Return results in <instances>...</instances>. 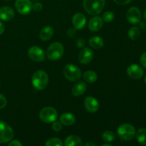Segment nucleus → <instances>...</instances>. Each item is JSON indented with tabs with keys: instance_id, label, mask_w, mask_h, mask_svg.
I'll return each instance as SVG.
<instances>
[{
	"instance_id": "nucleus-26",
	"label": "nucleus",
	"mask_w": 146,
	"mask_h": 146,
	"mask_svg": "<svg viewBox=\"0 0 146 146\" xmlns=\"http://www.w3.org/2000/svg\"><path fill=\"white\" fill-rule=\"evenodd\" d=\"M62 141L58 138H49L46 143V146H62Z\"/></svg>"
},
{
	"instance_id": "nucleus-34",
	"label": "nucleus",
	"mask_w": 146,
	"mask_h": 146,
	"mask_svg": "<svg viewBox=\"0 0 146 146\" xmlns=\"http://www.w3.org/2000/svg\"><path fill=\"white\" fill-rule=\"evenodd\" d=\"M76 29L71 28L68 29V32H67V35H68L70 38H72V37H74V36L76 35Z\"/></svg>"
},
{
	"instance_id": "nucleus-4",
	"label": "nucleus",
	"mask_w": 146,
	"mask_h": 146,
	"mask_svg": "<svg viewBox=\"0 0 146 146\" xmlns=\"http://www.w3.org/2000/svg\"><path fill=\"white\" fill-rule=\"evenodd\" d=\"M64 52V48L62 44L59 42H54L48 46L46 51V55L48 59L51 61H56L63 56Z\"/></svg>"
},
{
	"instance_id": "nucleus-36",
	"label": "nucleus",
	"mask_w": 146,
	"mask_h": 146,
	"mask_svg": "<svg viewBox=\"0 0 146 146\" xmlns=\"http://www.w3.org/2000/svg\"><path fill=\"white\" fill-rule=\"evenodd\" d=\"M4 30H5V28H4V24L1 22H0V35L4 32Z\"/></svg>"
},
{
	"instance_id": "nucleus-37",
	"label": "nucleus",
	"mask_w": 146,
	"mask_h": 146,
	"mask_svg": "<svg viewBox=\"0 0 146 146\" xmlns=\"http://www.w3.org/2000/svg\"><path fill=\"white\" fill-rule=\"evenodd\" d=\"M140 27L143 30H146V23L145 22H141L140 24Z\"/></svg>"
},
{
	"instance_id": "nucleus-20",
	"label": "nucleus",
	"mask_w": 146,
	"mask_h": 146,
	"mask_svg": "<svg viewBox=\"0 0 146 146\" xmlns=\"http://www.w3.org/2000/svg\"><path fill=\"white\" fill-rule=\"evenodd\" d=\"M54 34V29L50 26H46L40 31V38L43 41H48L52 37Z\"/></svg>"
},
{
	"instance_id": "nucleus-1",
	"label": "nucleus",
	"mask_w": 146,
	"mask_h": 146,
	"mask_svg": "<svg viewBox=\"0 0 146 146\" xmlns=\"http://www.w3.org/2000/svg\"><path fill=\"white\" fill-rule=\"evenodd\" d=\"M105 0H84V9L91 15H98L102 11L105 6Z\"/></svg>"
},
{
	"instance_id": "nucleus-32",
	"label": "nucleus",
	"mask_w": 146,
	"mask_h": 146,
	"mask_svg": "<svg viewBox=\"0 0 146 146\" xmlns=\"http://www.w3.org/2000/svg\"><path fill=\"white\" fill-rule=\"evenodd\" d=\"M113 1L114 2L120 5H125V4H129L132 0H113Z\"/></svg>"
},
{
	"instance_id": "nucleus-14",
	"label": "nucleus",
	"mask_w": 146,
	"mask_h": 146,
	"mask_svg": "<svg viewBox=\"0 0 146 146\" xmlns=\"http://www.w3.org/2000/svg\"><path fill=\"white\" fill-rule=\"evenodd\" d=\"M72 23L76 29H82L86 25V19L82 13H76L73 17Z\"/></svg>"
},
{
	"instance_id": "nucleus-33",
	"label": "nucleus",
	"mask_w": 146,
	"mask_h": 146,
	"mask_svg": "<svg viewBox=\"0 0 146 146\" xmlns=\"http://www.w3.org/2000/svg\"><path fill=\"white\" fill-rule=\"evenodd\" d=\"M76 42L77 46L79 47V48H82V47L85 45V41H84L82 38H78Z\"/></svg>"
},
{
	"instance_id": "nucleus-24",
	"label": "nucleus",
	"mask_w": 146,
	"mask_h": 146,
	"mask_svg": "<svg viewBox=\"0 0 146 146\" xmlns=\"http://www.w3.org/2000/svg\"><path fill=\"white\" fill-rule=\"evenodd\" d=\"M85 81L88 83H94L97 80V74L94 71H86L84 74Z\"/></svg>"
},
{
	"instance_id": "nucleus-8",
	"label": "nucleus",
	"mask_w": 146,
	"mask_h": 146,
	"mask_svg": "<svg viewBox=\"0 0 146 146\" xmlns=\"http://www.w3.org/2000/svg\"><path fill=\"white\" fill-rule=\"evenodd\" d=\"M33 4L30 0H16L15 7L19 14L27 15L32 10Z\"/></svg>"
},
{
	"instance_id": "nucleus-22",
	"label": "nucleus",
	"mask_w": 146,
	"mask_h": 146,
	"mask_svg": "<svg viewBox=\"0 0 146 146\" xmlns=\"http://www.w3.org/2000/svg\"><path fill=\"white\" fill-rule=\"evenodd\" d=\"M135 136L137 141L141 145H146V128H140L135 133Z\"/></svg>"
},
{
	"instance_id": "nucleus-13",
	"label": "nucleus",
	"mask_w": 146,
	"mask_h": 146,
	"mask_svg": "<svg viewBox=\"0 0 146 146\" xmlns=\"http://www.w3.org/2000/svg\"><path fill=\"white\" fill-rule=\"evenodd\" d=\"M84 105L87 111L90 113H96L99 108V103L94 97L88 96L84 101Z\"/></svg>"
},
{
	"instance_id": "nucleus-15",
	"label": "nucleus",
	"mask_w": 146,
	"mask_h": 146,
	"mask_svg": "<svg viewBox=\"0 0 146 146\" xmlns=\"http://www.w3.org/2000/svg\"><path fill=\"white\" fill-rule=\"evenodd\" d=\"M103 24H104V21L101 17H94L89 21L88 28L93 32H96L102 28Z\"/></svg>"
},
{
	"instance_id": "nucleus-17",
	"label": "nucleus",
	"mask_w": 146,
	"mask_h": 146,
	"mask_svg": "<svg viewBox=\"0 0 146 146\" xmlns=\"http://www.w3.org/2000/svg\"><path fill=\"white\" fill-rule=\"evenodd\" d=\"M86 88V84L84 81H80L73 87L72 89H71V93L74 96H80L85 92Z\"/></svg>"
},
{
	"instance_id": "nucleus-28",
	"label": "nucleus",
	"mask_w": 146,
	"mask_h": 146,
	"mask_svg": "<svg viewBox=\"0 0 146 146\" xmlns=\"http://www.w3.org/2000/svg\"><path fill=\"white\" fill-rule=\"evenodd\" d=\"M52 129L56 132H59L62 130V125L60 122L58 121H54L52 124Z\"/></svg>"
},
{
	"instance_id": "nucleus-19",
	"label": "nucleus",
	"mask_w": 146,
	"mask_h": 146,
	"mask_svg": "<svg viewBox=\"0 0 146 146\" xmlns=\"http://www.w3.org/2000/svg\"><path fill=\"white\" fill-rule=\"evenodd\" d=\"M60 121L63 125H71L75 123L76 118L74 115L70 113H65L60 116Z\"/></svg>"
},
{
	"instance_id": "nucleus-39",
	"label": "nucleus",
	"mask_w": 146,
	"mask_h": 146,
	"mask_svg": "<svg viewBox=\"0 0 146 146\" xmlns=\"http://www.w3.org/2000/svg\"><path fill=\"white\" fill-rule=\"evenodd\" d=\"M102 145L104 146H111V144H108V143H106V144H103Z\"/></svg>"
},
{
	"instance_id": "nucleus-21",
	"label": "nucleus",
	"mask_w": 146,
	"mask_h": 146,
	"mask_svg": "<svg viewBox=\"0 0 146 146\" xmlns=\"http://www.w3.org/2000/svg\"><path fill=\"white\" fill-rule=\"evenodd\" d=\"M88 44L92 48L98 49L104 46V41L101 37L100 36H93L88 41Z\"/></svg>"
},
{
	"instance_id": "nucleus-10",
	"label": "nucleus",
	"mask_w": 146,
	"mask_h": 146,
	"mask_svg": "<svg viewBox=\"0 0 146 146\" xmlns=\"http://www.w3.org/2000/svg\"><path fill=\"white\" fill-rule=\"evenodd\" d=\"M127 20L133 24H138L141 21V13L138 7H131L126 13Z\"/></svg>"
},
{
	"instance_id": "nucleus-2",
	"label": "nucleus",
	"mask_w": 146,
	"mask_h": 146,
	"mask_svg": "<svg viewBox=\"0 0 146 146\" xmlns=\"http://www.w3.org/2000/svg\"><path fill=\"white\" fill-rule=\"evenodd\" d=\"M32 85L38 91H42L48 84V74L42 70L37 71L33 74L31 78Z\"/></svg>"
},
{
	"instance_id": "nucleus-35",
	"label": "nucleus",
	"mask_w": 146,
	"mask_h": 146,
	"mask_svg": "<svg viewBox=\"0 0 146 146\" xmlns=\"http://www.w3.org/2000/svg\"><path fill=\"white\" fill-rule=\"evenodd\" d=\"M9 145L11 146V145H16V146H21L22 144L21 143H20L19 141H17V140H14V141H11V142L9 143Z\"/></svg>"
},
{
	"instance_id": "nucleus-12",
	"label": "nucleus",
	"mask_w": 146,
	"mask_h": 146,
	"mask_svg": "<svg viewBox=\"0 0 146 146\" xmlns=\"http://www.w3.org/2000/svg\"><path fill=\"white\" fill-rule=\"evenodd\" d=\"M94 58V52L88 48H83L78 56V60L83 64H87L91 62Z\"/></svg>"
},
{
	"instance_id": "nucleus-29",
	"label": "nucleus",
	"mask_w": 146,
	"mask_h": 146,
	"mask_svg": "<svg viewBox=\"0 0 146 146\" xmlns=\"http://www.w3.org/2000/svg\"><path fill=\"white\" fill-rule=\"evenodd\" d=\"M7 98L2 95V94H0V109H2L4 107L7 106Z\"/></svg>"
},
{
	"instance_id": "nucleus-38",
	"label": "nucleus",
	"mask_w": 146,
	"mask_h": 146,
	"mask_svg": "<svg viewBox=\"0 0 146 146\" xmlns=\"http://www.w3.org/2000/svg\"><path fill=\"white\" fill-rule=\"evenodd\" d=\"M85 145L88 146V145H92V146H95L96 144L94 143H87L85 144Z\"/></svg>"
},
{
	"instance_id": "nucleus-30",
	"label": "nucleus",
	"mask_w": 146,
	"mask_h": 146,
	"mask_svg": "<svg viewBox=\"0 0 146 146\" xmlns=\"http://www.w3.org/2000/svg\"><path fill=\"white\" fill-rule=\"evenodd\" d=\"M43 9V5L39 2H36L33 4L32 9H34L36 11H40Z\"/></svg>"
},
{
	"instance_id": "nucleus-6",
	"label": "nucleus",
	"mask_w": 146,
	"mask_h": 146,
	"mask_svg": "<svg viewBox=\"0 0 146 146\" xmlns=\"http://www.w3.org/2000/svg\"><path fill=\"white\" fill-rule=\"evenodd\" d=\"M64 74L65 78L70 81H76L81 78V70L75 65L67 64L64 69Z\"/></svg>"
},
{
	"instance_id": "nucleus-41",
	"label": "nucleus",
	"mask_w": 146,
	"mask_h": 146,
	"mask_svg": "<svg viewBox=\"0 0 146 146\" xmlns=\"http://www.w3.org/2000/svg\"><path fill=\"white\" fill-rule=\"evenodd\" d=\"M145 83L146 84V76H145Z\"/></svg>"
},
{
	"instance_id": "nucleus-25",
	"label": "nucleus",
	"mask_w": 146,
	"mask_h": 146,
	"mask_svg": "<svg viewBox=\"0 0 146 146\" xmlns=\"http://www.w3.org/2000/svg\"><path fill=\"white\" fill-rule=\"evenodd\" d=\"M115 138V135L113 132L110 131H105L104 133L102 134V139L104 141L107 143H111L114 141Z\"/></svg>"
},
{
	"instance_id": "nucleus-9",
	"label": "nucleus",
	"mask_w": 146,
	"mask_h": 146,
	"mask_svg": "<svg viewBox=\"0 0 146 146\" xmlns=\"http://www.w3.org/2000/svg\"><path fill=\"white\" fill-rule=\"evenodd\" d=\"M28 54L29 58L36 62H42L45 59V55L40 47L34 46L29 49Z\"/></svg>"
},
{
	"instance_id": "nucleus-27",
	"label": "nucleus",
	"mask_w": 146,
	"mask_h": 146,
	"mask_svg": "<svg viewBox=\"0 0 146 146\" xmlns=\"http://www.w3.org/2000/svg\"><path fill=\"white\" fill-rule=\"evenodd\" d=\"M114 19V14L111 11H106L103 14V21L106 22H111Z\"/></svg>"
},
{
	"instance_id": "nucleus-7",
	"label": "nucleus",
	"mask_w": 146,
	"mask_h": 146,
	"mask_svg": "<svg viewBox=\"0 0 146 146\" xmlns=\"http://www.w3.org/2000/svg\"><path fill=\"white\" fill-rule=\"evenodd\" d=\"M14 134V131L11 126L4 122H0V143L9 142L12 140Z\"/></svg>"
},
{
	"instance_id": "nucleus-5",
	"label": "nucleus",
	"mask_w": 146,
	"mask_h": 146,
	"mask_svg": "<svg viewBox=\"0 0 146 146\" xmlns=\"http://www.w3.org/2000/svg\"><path fill=\"white\" fill-rule=\"evenodd\" d=\"M58 113L56 110L53 107H45L42 108L39 113V118L42 122L46 123H51L56 121Z\"/></svg>"
},
{
	"instance_id": "nucleus-3",
	"label": "nucleus",
	"mask_w": 146,
	"mask_h": 146,
	"mask_svg": "<svg viewBox=\"0 0 146 146\" xmlns=\"http://www.w3.org/2000/svg\"><path fill=\"white\" fill-rule=\"evenodd\" d=\"M117 133L122 141H130L135 136V129L131 124L123 123L118 127Z\"/></svg>"
},
{
	"instance_id": "nucleus-40",
	"label": "nucleus",
	"mask_w": 146,
	"mask_h": 146,
	"mask_svg": "<svg viewBox=\"0 0 146 146\" xmlns=\"http://www.w3.org/2000/svg\"><path fill=\"white\" fill-rule=\"evenodd\" d=\"M144 18H145V21H146V9H145V12H144Z\"/></svg>"
},
{
	"instance_id": "nucleus-31",
	"label": "nucleus",
	"mask_w": 146,
	"mask_h": 146,
	"mask_svg": "<svg viewBox=\"0 0 146 146\" xmlns=\"http://www.w3.org/2000/svg\"><path fill=\"white\" fill-rule=\"evenodd\" d=\"M140 61H141V64H142L143 66L146 68V52L143 53L141 55V58H140Z\"/></svg>"
},
{
	"instance_id": "nucleus-23",
	"label": "nucleus",
	"mask_w": 146,
	"mask_h": 146,
	"mask_svg": "<svg viewBox=\"0 0 146 146\" xmlns=\"http://www.w3.org/2000/svg\"><path fill=\"white\" fill-rule=\"evenodd\" d=\"M128 36L133 41L138 39L141 36V31L138 27H133L128 31Z\"/></svg>"
},
{
	"instance_id": "nucleus-16",
	"label": "nucleus",
	"mask_w": 146,
	"mask_h": 146,
	"mask_svg": "<svg viewBox=\"0 0 146 146\" xmlns=\"http://www.w3.org/2000/svg\"><path fill=\"white\" fill-rule=\"evenodd\" d=\"M14 17V11L9 7H4L0 8V19L3 21H8Z\"/></svg>"
},
{
	"instance_id": "nucleus-11",
	"label": "nucleus",
	"mask_w": 146,
	"mask_h": 146,
	"mask_svg": "<svg viewBox=\"0 0 146 146\" xmlns=\"http://www.w3.org/2000/svg\"><path fill=\"white\" fill-rule=\"evenodd\" d=\"M143 74V69L137 64H132L127 68V74L130 78H133V79H140L142 78Z\"/></svg>"
},
{
	"instance_id": "nucleus-18",
	"label": "nucleus",
	"mask_w": 146,
	"mask_h": 146,
	"mask_svg": "<svg viewBox=\"0 0 146 146\" xmlns=\"http://www.w3.org/2000/svg\"><path fill=\"white\" fill-rule=\"evenodd\" d=\"M64 145L66 146H81L83 143L79 137L75 135H71L66 138Z\"/></svg>"
}]
</instances>
